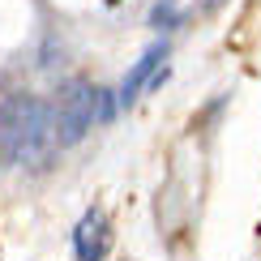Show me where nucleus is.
Segmentation results:
<instances>
[{"instance_id":"f257e3e1","label":"nucleus","mask_w":261,"mask_h":261,"mask_svg":"<svg viewBox=\"0 0 261 261\" xmlns=\"http://www.w3.org/2000/svg\"><path fill=\"white\" fill-rule=\"evenodd\" d=\"M56 107L13 90L0 103V167H47L56 150Z\"/></svg>"},{"instance_id":"f03ea898","label":"nucleus","mask_w":261,"mask_h":261,"mask_svg":"<svg viewBox=\"0 0 261 261\" xmlns=\"http://www.w3.org/2000/svg\"><path fill=\"white\" fill-rule=\"evenodd\" d=\"M103 90H94L90 77H69L56 94V141L60 146H77L90 133L94 116H99Z\"/></svg>"},{"instance_id":"7ed1b4c3","label":"nucleus","mask_w":261,"mask_h":261,"mask_svg":"<svg viewBox=\"0 0 261 261\" xmlns=\"http://www.w3.org/2000/svg\"><path fill=\"white\" fill-rule=\"evenodd\" d=\"M107 253H112V223H107V210L90 205L77 219V227H73V257L77 261H103Z\"/></svg>"},{"instance_id":"20e7f679","label":"nucleus","mask_w":261,"mask_h":261,"mask_svg":"<svg viewBox=\"0 0 261 261\" xmlns=\"http://www.w3.org/2000/svg\"><path fill=\"white\" fill-rule=\"evenodd\" d=\"M167 60V43H150L146 51L133 60V69L124 73V82H120V107H133V99L146 86H154V77H159V64Z\"/></svg>"},{"instance_id":"39448f33","label":"nucleus","mask_w":261,"mask_h":261,"mask_svg":"<svg viewBox=\"0 0 261 261\" xmlns=\"http://www.w3.org/2000/svg\"><path fill=\"white\" fill-rule=\"evenodd\" d=\"M171 21H176V0H159L154 9H150V26H171Z\"/></svg>"},{"instance_id":"423d86ee","label":"nucleus","mask_w":261,"mask_h":261,"mask_svg":"<svg viewBox=\"0 0 261 261\" xmlns=\"http://www.w3.org/2000/svg\"><path fill=\"white\" fill-rule=\"evenodd\" d=\"M219 5H227V0H201V9H219Z\"/></svg>"}]
</instances>
